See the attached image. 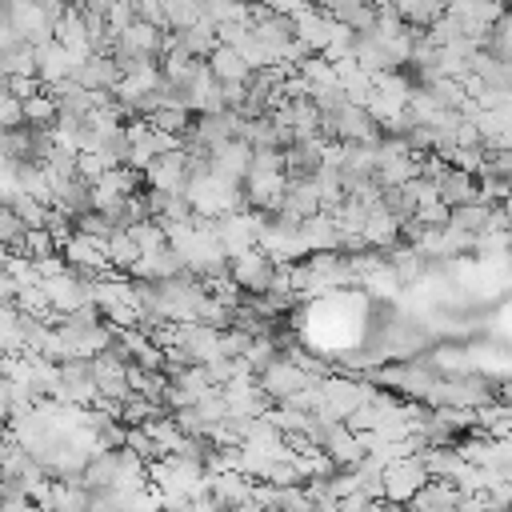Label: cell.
<instances>
[{
	"label": "cell",
	"instance_id": "cell-20",
	"mask_svg": "<svg viewBox=\"0 0 512 512\" xmlns=\"http://www.w3.org/2000/svg\"><path fill=\"white\" fill-rule=\"evenodd\" d=\"M24 124V100L8 92V84L0 80V128H20Z\"/></svg>",
	"mask_w": 512,
	"mask_h": 512
},
{
	"label": "cell",
	"instance_id": "cell-21",
	"mask_svg": "<svg viewBox=\"0 0 512 512\" xmlns=\"http://www.w3.org/2000/svg\"><path fill=\"white\" fill-rule=\"evenodd\" d=\"M104 160H100V152H76V176L80 180H88V184H96L100 176H104Z\"/></svg>",
	"mask_w": 512,
	"mask_h": 512
},
{
	"label": "cell",
	"instance_id": "cell-8",
	"mask_svg": "<svg viewBox=\"0 0 512 512\" xmlns=\"http://www.w3.org/2000/svg\"><path fill=\"white\" fill-rule=\"evenodd\" d=\"M60 252H64V260H68L76 272H84V276H96V272H108V268H112V264H108V248H104L100 236L72 232V236L60 244Z\"/></svg>",
	"mask_w": 512,
	"mask_h": 512
},
{
	"label": "cell",
	"instance_id": "cell-6",
	"mask_svg": "<svg viewBox=\"0 0 512 512\" xmlns=\"http://www.w3.org/2000/svg\"><path fill=\"white\" fill-rule=\"evenodd\" d=\"M44 296H48L52 312H56V316H64V312H72V308H80V304H88V300H92V292H88V276H84V272H76V268L68 264L64 272L44 276Z\"/></svg>",
	"mask_w": 512,
	"mask_h": 512
},
{
	"label": "cell",
	"instance_id": "cell-13",
	"mask_svg": "<svg viewBox=\"0 0 512 512\" xmlns=\"http://www.w3.org/2000/svg\"><path fill=\"white\" fill-rule=\"evenodd\" d=\"M380 380H384L392 392H404V396L424 400V392H428V384L436 380V372H432L428 364H392V368L380 372Z\"/></svg>",
	"mask_w": 512,
	"mask_h": 512
},
{
	"label": "cell",
	"instance_id": "cell-17",
	"mask_svg": "<svg viewBox=\"0 0 512 512\" xmlns=\"http://www.w3.org/2000/svg\"><path fill=\"white\" fill-rule=\"evenodd\" d=\"M104 248H108V264H112L116 272H128V268L140 260V244L132 240V232H128L124 224H116V228L108 232Z\"/></svg>",
	"mask_w": 512,
	"mask_h": 512
},
{
	"label": "cell",
	"instance_id": "cell-11",
	"mask_svg": "<svg viewBox=\"0 0 512 512\" xmlns=\"http://www.w3.org/2000/svg\"><path fill=\"white\" fill-rule=\"evenodd\" d=\"M72 80L84 84V88H92V92H112L116 80H120V64L112 60V52H92V56L80 60V68H76Z\"/></svg>",
	"mask_w": 512,
	"mask_h": 512
},
{
	"label": "cell",
	"instance_id": "cell-3",
	"mask_svg": "<svg viewBox=\"0 0 512 512\" xmlns=\"http://www.w3.org/2000/svg\"><path fill=\"white\" fill-rule=\"evenodd\" d=\"M372 392H376L372 380H340V376H328V380H320V408H316V412H328V416L344 420V416H348L356 404H364Z\"/></svg>",
	"mask_w": 512,
	"mask_h": 512
},
{
	"label": "cell",
	"instance_id": "cell-18",
	"mask_svg": "<svg viewBox=\"0 0 512 512\" xmlns=\"http://www.w3.org/2000/svg\"><path fill=\"white\" fill-rule=\"evenodd\" d=\"M176 36L184 40V48H188L196 60H204V56L220 44V40H216V24H212V20H204V16H200L196 24H188V28H180Z\"/></svg>",
	"mask_w": 512,
	"mask_h": 512
},
{
	"label": "cell",
	"instance_id": "cell-22",
	"mask_svg": "<svg viewBox=\"0 0 512 512\" xmlns=\"http://www.w3.org/2000/svg\"><path fill=\"white\" fill-rule=\"evenodd\" d=\"M4 84H8V92L12 96H32V92H40V80L36 76H28V72H20V76H4Z\"/></svg>",
	"mask_w": 512,
	"mask_h": 512
},
{
	"label": "cell",
	"instance_id": "cell-1",
	"mask_svg": "<svg viewBox=\"0 0 512 512\" xmlns=\"http://www.w3.org/2000/svg\"><path fill=\"white\" fill-rule=\"evenodd\" d=\"M184 196H188L192 212H196V216H208V220H216V216L236 212V208L248 204L244 192H240V180H232V176H224V172H212V168L188 176Z\"/></svg>",
	"mask_w": 512,
	"mask_h": 512
},
{
	"label": "cell",
	"instance_id": "cell-7",
	"mask_svg": "<svg viewBox=\"0 0 512 512\" xmlns=\"http://www.w3.org/2000/svg\"><path fill=\"white\" fill-rule=\"evenodd\" d=\"M260 220H264V212H244V208L216 216L212 224H216V236L224 244V256H236V252L252 248L256 244V232H260Z\"/></svg>",
	"mask_w": 512,
	"mask_h": 512
},
{
	"label": "cell",
	"instance_id": "cell-10",
	"mask_svg": "<svg viewBox=\"0 0 512 512\" xmlns=\"http://www.w3.org/2000/svg\"><path fill=\"white\" fill-rule=\"evenodd\" d=\"M8 24H12V32L24 40V44H44V40H52V16L40 8V0H28V4H16V8H8Z\"/></svg>",
	"mask_w": 512,
	"mask_h": 512
},
{
	"label": "cell",
	"instance_id": "cell-14",
	"mask_svg": "<svg viewBox=\"0 0 512 512\" xmlns=\"http://www.w3.org/2000/svg\"><path fill=\"white\" fill-rule=\"evenodd\" d=\"M300 236H304V248H308V252L340 248V232H336V220H332L328 208H316V212L300 216Z\"/></svg>",
	"mask_w": 512,
	"mask_h": 512
},
{
	"label": "cell",
	"instance_id": "cell-9",
	"mask_svg": "<svg viewBox=\"0 0 512 512\" xmlns=\"http://www.w3.org/2000/svg\"><path fill=\"white\" fill-rule=\"evenodd\" d=\"M316 376H308L300 364H292V360H272L268 368H260V388L268 392V400H288L292 392H300L304 384H312Z\"/></svg>",
	"mask_w": 512,
	"mask_h": 512
},
{
	"label": "cell",
	"instance_id": "cell-2",
	"mask_svg": "<svg viewBox=\"0 0 512 512\" xmlns=\"http://www.w3.org/2000/svg\"><path fill=\"white\" fill-rule=\"evenodd\" d=\"M276 260L260 248V244H252V248H244V252H236V256H228V276L244 288V292H268L272 288V280H276Z\"/></svg>",
	"mask_w": 512,
	"mask_h": 512
},
{
	"label": "cell",
	"instance_id": "cell-15",
	"mask_svg": "<svg viewBox=\"0 0 512 512\" xmlns=\"http://www.w3.org/2000/svg\"><path fill=\"white\" fill-rule=\"evenodd\" d=\"M204 64H208V72H212L220 84H248V76H252L248 60H244L232 44H216V48L204 56Z\"/></svg>",
	"mask_w": 512,
	"mask_h": 512
},
{
	"label": "cell",
	"instance_id": "cell-19",
	"mask_svg": "<svg viewBox=\"0 0 512 512\" xmlns=\"http://www.w3.org/2000/svg\"><path fill=\"white\" fill-rule=\"evenodd\" d=\"M56 116H60V104H56L52 92H32V96H24V124L48 128Z\"/></svg>",
	"mask_w": 512,
	"mask_h": 512
},
{
	"label": "cell",
	"instance_id": "cell-23",
	"mask_svg": "<svg viewBox=\"0 0 512 512\" xmlns=\"http://www.w3.org/2000/svg\"><path fill=\"white\" fill-rule=\"evenodd\" d=\"M12 416V392H8V380L0 376V424H8Z\"/></svg>",
	"mask_w": 512,
	"mask_h": 512
},
{
	"label": "cell",
	"instance_id": "cell-4",
	"mask_svg": "<svg viewBox=\"0 0 512 512\" xmlns=\"http://www.w3.org/2000/svg\"><path fill=\"white\" fill-rule=\"evenodd\" d=\"M424 480H428V468H424L420 452L400 456V460L384 464V500L388 504H408Z\"/></svg>",
	"mask_w": 512,
	"mask_h": 512
},
{
	"label": "cell",
	"instance_id": "cell-16",
	"mask_svg": "<svg viewBox=\"0 0 512 512\" xmlns=\"http://www.w3.org/2000/svg\"><path fill=\"white\" fill-rule=\"evenodd\" d=\"M436 188H440V200L452 208V204H464V200H476V176L464 172V168H444L436 176Z\"/></svg>",
	"mask_w": 512,
	"mask_h": 512
},
{
	"label": "cell",
	"instance_id": "cell-12",
	"mask_svg": "<svg viewBox=\"0 0 512 512\" xmlns=\"http://www.w3.org/2000/svg\"><path fill=\"white\" fill-rule=\"evenodd\" d=\"M400 240V216L392 212V208H384V200H376L372 208H368V216H364V244L368 248H392Z\"/></svg>",
	"mask_w": 512,
	"mask_h": 512
},
{
	"label": "cell",
	"instance_id": "cell-5",
	"mask_svg": "<svg viewBox=\"0 0 512 512\" xmlns=\"http://www.w3.org/2000/svg\"><path fill=\"white\" fill-rule=\"evenodd\" d=\"M80 60H84V56H76L72 48H64V44L52 36V40L36 44V80L48 84V88H56V84H64V80L76 76Z\"/></svg>",
	"mask_w": 512,
	"mask_h": 512
}]
</instances>
